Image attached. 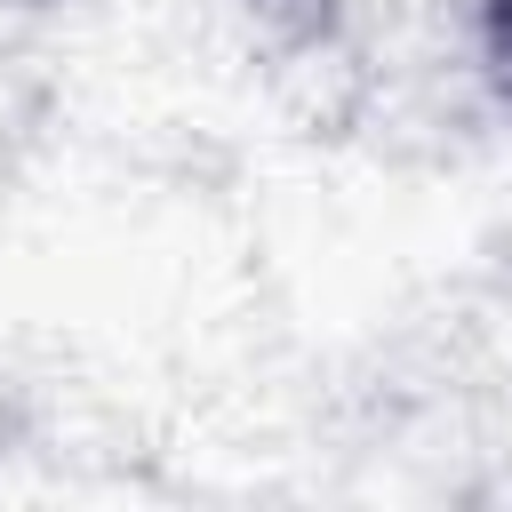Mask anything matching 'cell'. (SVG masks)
<instances>
[{"mask_svg": "<svg viewBox=\"0 0 512 512\" xmlns=\"http://www.w3.org/2000/svg\"><path fill=\"white\" fill-rule=\"evenodd\" d=\"M472 48H480V72L512 96V0H472Z\"/></svg>", "mask_w": 512, "mask_h": 512, "instance_id": "obj_1", "label": "cell"}, {"mask_svg": "<svg viewBox=\"0 0 512 512\" xmlns=\"http://www.w3.org/2000/svg\"><path fill=\"white\" fill-rule=\"evenodd\" d=\"M56 8H64V0H0V72H8L40 32H48V16H56Z\"/></svg>", "mask_w": 512, "mask_h": 512, "instance_id": "obj_2", "label": "cell"}]
</instances>
